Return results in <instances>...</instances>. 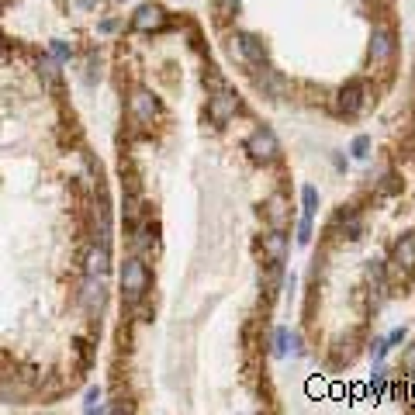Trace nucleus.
<instances>
[{
    "label": "nucleus",
    "mask_w": 415,
    "mask_h": 415,
    "mask_svg": "<svg viewBox=\"0 0 415 415\" xmlns=\"http://www.w3.org/2000/svg\"><path fill=\"white\" fill-rule=\"evenodd\" d=\"M256 87L267 94V97H274V101H281L284 94H288V80L281 77V73H274V70H260V77H256Z\"/></svg>",
    "instance_id": "f8f14e48"
},
{
    "label": "nucleus",
    "mask_w": 415,
    "mask_h": 415,
    "mask_svg": "<svg viewBox=\"0 0 415 415\" xmlns=\"http://www.w3.org/2000/svg\"><path fill=\"white\" fill-rule=\"evenodd\" d=\"M80 305L87 315H101L104 312V305H108V284H104V277H83Z\"/></svg>",
    "instance_id": "20e7f679"
},
{
    "label": "nucleus",
    "mask_w": 415,
    "mask_h": 415,
    "mask_svg": "<svg viewBox=\"0 0 415 415\" xmlns=\"http://www.w3.org/2000/svg\"><path fill=\"white\" fill-rule=\"evenodd\" d=\"M236 115H239V94L222 83V87L208 97V118L215 124H225V122H232Z\"/></svg>",
    "instance_id": "f03ea898"
},
{
    "label": "nucleus",
    "mask_w": 415,
    "mask_h": 415,
    "mask_svg": "<svg viewBox=\"0 0 415 415\" xmlns=\"http://www.w3.org/2000/svg\"><path fill=\"white\" fill-rule=\"evenodd\" d=\"M246 153L256 163H274L281 156V142H277V135L270 128H256L246 139Z\"/></svg>",
    "instance_id": "7ed1b4c3"
},
{
    "label": "nucleus",
    "mask_w": 415,
    "mask_h": 415,
    "mask_svg": "<svg viewBox=\"0 0 415 415\" xmlns=\"http://www.w3.org/2000/svg\"><path fill=\"white\" fill-rule=\"evenodd\" d=\"M132 28L135 32H160V28H166V11L160 4H142L132 14Z\"/></svg>",
    "instance_id": "6e6552de"
},
{
    "label": "nucleus",
    "mask_w": 415,
    "mask_h": 415,
    "mask_svg": "<svg viewBox=\"0 0 415 415\" xmlns=\"http://www.w3.org/2000/svg\"><path fill=\"white\" fill-rule=\"evenodd\" d=\"M128 111H132V122L139 124V128H146V124H153V118L160 115V101L149 90H135L132 101H128Z\"/></svg>",
    "instance_id": "423d86ee"
},
{
    "label": "nucleus",
    "mask_w": 415,
    "mask_h": 415,
    "mask_svg": "<svg viewBox=\"0 0 415 415\" xmlns=\"http://www.w3.org/2000/svg\"><path fill=\"white\" fill-rule=\"evenodd\" d=\"M402 339H405V329H395L391 336H388V339H384V343H388V350H395V346H398Z\"/></svg>",
    "instance_id": "393cba45"
},
{
    "label": "nucleus",
    "mask_w": 415,
    "mask_h": 415,
    "mask_svg": "<svg viewBox=\"0 0 415 415\" xmlns=\"http://www.w3.org/2000/svg\"><path fill=\"white\" fill-rule=\"evenodd\" d=\"M288 339H290L288 329H277V332H274V353H277V357H284V353H288Z\"/></svg>",
    "instance_id": "aec40b11"
},
{
    "label": "nucleus",
    "mask_w": 415,
    "mask_h": 415,
    "mask_svg": "<svg viewBox=\"0 0 415 415\" xmlns=\"http://www.w3.org/2000/svg\"><path fill=\"white\" fill-rule=\"evenodd\" d=\"M87 277H108V270H111V253L104 243H94V246L87 249Z\"/></svg>",
    "instance_id": "9d476101"
},
{
    "label": "nucleus",
    "mask_w": 415,
    "mask_h": 415,
    "mask_svg": "<svg viewBox=\"0 0 415 415\" xmlns=\"http://www.w3.org/2000/svg\"><path fill=\"white\" fill-rule=\"evenodd\" d=\"M395 56V35L388 28H374L371 32V66H388Z\"/></svg>",
    "instance_id": "1a4fd4ad"
},
{
    "label": "nucleus",
    "mask_w": 415,
    "mask_h": 415,
    "mask_svg": "<svg viewBox=\"0 0 415 415\" xmlns=\"http://www.w3.org/2000/svg\"><path fill=\"white\" fill-rule=\"evenodd\" d=\"M267 218H270L274 229H284V225H288V201H284L281 194H274V198L267 201Z\"/></svg>",
    "instance_id": "4468645a"
},
{
    "label": "nucleus",
    "mask_w": 415,
    "mask_h": 415,
    "mask_svg": "<svg viewBox=\"0 0 415 415\" xmlns=\"http://www.w3.org/2000/svg\"><path fill=\"white\" fill-rule=\"evenodd\" d=\"M301 205H305V215H308V218H315V211H319V191H315V187H305V191H301Z\"/></svg>",
    "instance_id": "2eb2a0df"
},
{
    "label": "nucleus",
    "mask_w": 415,
    "mask_h": 415,
    "mask_svg": "<svg viewBox=\"0 0 415 415\" xmlns=\"http://www.w3.org/2000/svg\"><path fill=\"white\" fill-rule=\"evenodd\" d=\"M122 294H124V305H139L146 294H149V267L142 256H128L124 260V270H122Z\"/></svg>",
    "instance_id": "f257e3e1"
},
{
    "label": "nucleus",
    "mask_w": 415,
    "mask_h": 415,
    "mask_svg": "<svg viewBox=\"0 0 415 415\" xmlns=\"http://www.w3.org/2000/svg\"><path fill=\"white\" fill-rule=\"evenodd\" d=\"M0 7H4V0H0Z\"/></svg>",
    "instance_id": "a878e982"
},
{
    "label": "nucleus",
    "mask_w": 415,
    "mask_h": 415,
    "mask_svg": "<svg viewBox=\"0 0 415 415\" xmlns=\"http://www.w3.org/2000/svg\"><path fill=\"white\" fill-rule=\"evenodd\" d=\"M236 11H239V0H215V14H218L222 21L236 18Z\"/></svg>",
    "instance_id": "dca6fc26"
},
{
    "label": "nucleus",
    "mask_w": 415,
    "mask_h": 415,
    "mask_svg": "<svg viewBox=\"0 0 415 415\" xmlns=\"http://www.w3.org/2000/svg\"><path fill=\"white\" fill-rule=\"evenodd\" d=\"M49 52H52V59H59V63H70V56H73V49H70L66 42H52Z\"/></svg>",
    "instance_id": "f3484780"
},
{
    "label": "nucleus",
    "mask_w": 415,
    "mask_h": 415,
    "mask_svg": "<svg viewBox=\"0 0 415 415\" xmlns=\"http://www.w3.org/2000/svg\"><path fill=\"white\" fill-rule=\"evenodd\" d=\"M236 42H239V56L246 59L253 70H263V66H267V45H263L260 35H253V32H239Z\"/></svg>",
    "instance_id": "0eeeda50"
},
{
    "label": "nucleus",
    "mask_w": 415,
    "mask_h": 415,
    "mask_svg": "<svg viewBox=\"0 0 415 415\" xmlns=\"http://www.w3.org/2000/svg\"><path fill=\"white\" fill-rule=\"evenodd\" d=\"M0 42H4V35H0Z\"/></svg>",
    "instance_id": "bb28decb"
},
{
    "label": "nucleus",
    "mask_w": 415,
    "mask_h": 415,
    "mask_svg": "<svg viewBox=\"0 0 415 415\" xmlns=\"http://www.w3.org/2000/svg\"><path fill=\"white\" fill-rule=\"evenodd\" d=\"M395 267H402V270H415V232L402 236V243L395 246Z\"/></svg>",
    "instance_id": "ddd939ff"
},
{
    "label": "nucleus",
    "mask_w": 415,
    "mask_h": 415,
    "mask_svg": "<svg viewBox=\"0 0 415 415\" xmlns=\"http://www.w3.org/2000/svg\"><path fill=\"white\" fill-rule=\"evenodd\" d=\"M97 409H101V388H90L87 402H83V412H97Z\"/></svg>",
    "instance_id": "412c9836"
},
{
    "label": "nucleus",
    "mask_w": 415,
    "mask_h": 415,
    "mask_svg": "<svg viewBox=\"0 0 415 415\" xmlns=\"http://www.w3.org/2000/svg\"><path fill=\"white\" fill-rule=\"evenodd\" d=\"M83 80H87V83L101 80V63H94V59H90V63H87V77H83Z\"/></svg>",
    "instance_id": "5701e85b"
},
{
    "label": "nucleus",
    "mask_w": 415,
    "mask_h": 415,
    "mask_svg": "<svg viewBox=\"0 0 415 415\" xmlns=\"http://www.w3.org/2000/svg\"><path fill=\"white\" fill-rule=\"evenodd\" d=\"M298 243H301V246L312 243V218H308V215H301V222H298Z\"/></svg>",
    "instance_id": "a211bd4d"
},
{
    "label": "nucleus",
    "mask_w": 415,
    "mask_h": 415,
    "mask_svg": "<svg viewBox=\"0 0 415 415\" xmlns=\"http://www.w3.org/2000/svg\"><path fill=\"white\" fill-rule=\"evenodd\" d=\"M39 73H42V77H45L49 83H59V70H56V63H52V59H42Z\"/></svg>",
    "instance_id": "4be33fe9"
},
{
    "label": "nucleus",
    "mask_w": 415,
    "mask_h": 415,
    "mask_svg": "<svg viewBox=\"0 0 415 415\" xmlns=\"http://www.w3.org/2000/svg\"><path fill=\"white\" fill-rule=\"evenodd\" d=\"M367 97H371V87L364 80H350L339 90V111L343 115H360L367 108Z\"/></svg>",
    "instance_id": "39448f33"
},
{
    "label": "nucleus",
    "mask_w": 415,
    "mask_h": 415,
    "mask_svg": "<svg viewBox=\"0 0 415 415\" xmlns=\"http://www.w3.org/2000/svg\"><path fill=\"white\" fill-rule=\"evenodd\" d=\"M263 249H267L270 263H284V260H288V249H290V236L284 229H270V232L263 236Z\"/></svg>",
    "instance_id": "9b49d317"
},
{
    "label": "nucleus",
    "mask_w": 415,
    "mask_h": 415,
    "mask_svg": "<svg viewBox=\"0 0 415 415\" xmlns=\"http://www.w3.org/2000/svg\"><path fill=\"white\" fill-rule=\"evenodd\" d=\"M367 149H371V139L367 135H357L353 139V160H367Z\"/></svg>",
    "instance_id": "6ab92c4d"
},
{
    "label": "nucleus",
    "mask_w": 415,
    "mask_h": 415,
    "mask_svg": "<svg viewBox=\"0 0 415 415\" xmlns=\"http://www.w3.org/2000/svg\"><path fill=\"white\" fill-rule=\"evenodd\" d=\"M402 364H405V371H409V374H415V346H409V350H405Z\"/></svg>",
    "instance_id": "b1692460"
}]
</instances>
